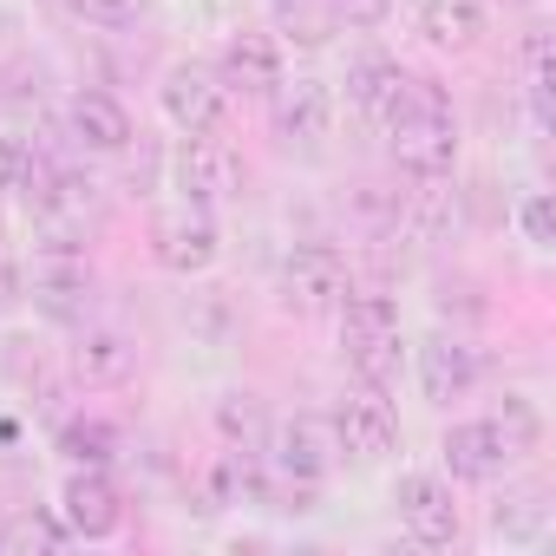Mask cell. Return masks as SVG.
I'll list each match as a JSON object with an SVG mask.
<instances>
[{
	"label": "cell",
	"mask_w": 556,
	"mask_h": 556,
	"mask_svg": "<svg viewBox=\"0 0 556 556\" xmlns=\"http://www.w3.org/2000/svg\"><path fill=\"white\" fill-rule=\"evenodd\" d=\"M387 138H393V157H400L413 177H445L452 157H458L452 99H445L432 79H413V86H406V105H400L393 125H387Z\"/></svg>",
	"instance_id": "obj_1"
},
{
	"label": "cell",
	"mask_w": 556,
	"mask_h": 556,
	"mask_svg": "<svg viewBox=\"0 0 556 556\" xmlns=\"http://www.w3.org/2000/svg\"><path fill=\"white\" fill-rule=\"evenodd\" d=\"M262 452H268V471H275V478H282V484H302V491L328 484L334 465H341L334 419H321V413H289V419H275L268 439H262Z\"/></svg>",
	"instance_id": "obj_2"
},
{
	"label": "cell",
	"mask_w": 556,
	"mask_h": 556,
	"mask_svg": "<svg viewBox=\"0 0 556 556\" xmlns=\"http://www.w3.org/2000/svg\"><path fill=\"white\" fill-rule=\"evenodd\" d=\"M282 308L289 315H334L341 295L354 289V275H348V255L334 242H302L289 262H282Z\"/></svg>",
	"instance_id": "obj_3"
},
{
	"label": "cell",
	"mask_w": 556,
	"mask_h": 556,
	"mask_svg": "<svg viewBox=\"0 0 556 556\" xmlns=\"http://www.w3.org/2000/svg\"><path fill=\"white\" fill-rule=\"evenodd\" d=\"M170 184H177V197H184L190 210H216V203L236 197L242 164H236V151L216 144L210 131H190V138L177 144V157H170Z\"/></svg>",
	"instance_id": "obj_4"
},
{
	"label": "cell",
	"mask_w": 556,
	"mask_h": 556,
	"mask_svg": "<svg viewBox=\"0 0 556 556\" xmlns=\"http://www.w3.org/2000/svg\"><path fill=\"white\" fill-rule=\"evenodd\" d=\"M393 504H400V530H406L419 549L458 543V504H452V484H445V478L406 471V478L393 484Z\"/></svg>",
	"instance_id": "obj_5"
},
{
	"label": "cell",
	"mask_w": 556,
	"mask_h": 556,
	"mask_svg": "<svg viewBox=\"0 0 556 556\" xmlns=\"http://www.w3.org/2000/svg\"><path fill=\"white\" fill-rule=\"evenodd\" d=\"M21 289L34 295L40 315H53V321H79L86 302H92V262H86V249H40L34 282H21Z\"/></svg>",
	"instance_id": "obj_6"
},
{
	"label": "cell",
	"mask_w": 556,
	"mask_h": 556,
	"mask_svg": "<svg viewBox=\"0 0 556 556\" xmlns=\"http://www.w3.org/2000/svg\"><path fill=\"white\" fill-rule=\"evenodd\" d=\"M151 255H157V268H170V275H210L216 255H223L210 210H190V203H184V210L157 216V223H151Z\"/></svg>",
	"instance_id": "obj_7"
},
{
	"label": "cell",
	"mask_w": 556,
	"mask_h": 556,
	"mask_svg": "<svg viewBox=\"0 0 556 556\" xmlns=\"http://www.w3.org/2000/svg\"><path fill=\"white\" fill-rule=\"evenodd\" d=\"M439 452H445V471H452L458 484H491V478H504V471L523 458V452L504 439L497 419H458Z\"/></svg>",
	"instance_id": "obj_8"
},
{
	"label": "cell",
	"mask_w": 556,
	"mask_h": 556,
	"mask_svg": "<svg viewBox=\"0 0 556 556\" xmlns=\"http://www.w3.org/2000/svg\"><path fill=\"white\" fill-rule=\"evenodd\" d=\"M268 118H275V131H282L289 144H321L328 138V125H334V92H328V79H315V73H282L275 79V92H268Z\"/></svg>",
	"instance_id": "obj_9"
},
{
	"label": "cell",
	"mask_w": 556,
	"mask_h": 556,
	"mask_svg": "<svg viewBox=\"0 0 556 556\" xmlns=\"http://www.w3.org/2000/svg\"><path fill=\"white\" fill-rule=\"evenodd\" d=\"M157 99H164V118H170L184 138H190V131H216V125H223V105H229L216 66H197V60L170 66L164 86H157Z\"/></svg>",
	"instance_id": "obj_10"
},
{
	"label": "cell",
	"mask_w": 556,
	"mask_h": 556,
	"mask_svg": "<svg viewBox=\"0 0 556 556\" xmlns=\"http://www.w3.org/2000/svg\"><path fill=\"white\" fill-rule=\"evenodd\" d=\"M334 439H341V452H354V458H387V452L400 445V413H393V400H387L380 387H354V393L334 406Z\"/></svg>",
	"instance_id": "obj_11"
},
{
	"label": "cell",
	"mask_w": 556,
	"mask_h": 556,
	"mask_svg": "<svg viewBox=\"0 0 556 556\" xmlns=\"http://www.w3.org/2000/svg\"><path fill=\"white\" fill-rule=\"evenodd\" d=\"M60 517L86 543H99V536H112L125 523V504H118V484L105 478V465H73V478L60 491Z\"/></svg>",
	"instance_id": "obj_12"
},
{
	"label": "cell",
	"mask_w": 556,
	"mask_h": 556,
	"mask_svg": "<svg viewBox=\"0 0 556 556\" xmlns=\"http://www.w3.org/2000/svg\"><path fill=\"white\" fill-rule=\"evenodd\" d=\"M471 387H478V348H471V341H458V334L419 341V393H426L432 406H452V400H465Z\"/></svg>",
	"instance_id": "obj_13"
},
{
	"label": "cell",
	"mask_w": 556,
	"mask_h": 556,
	"mask_svg": "<svg viewBox=\"0 0 556 556\" xmlns=\"http://www.w3.org/2000/svg\"><path fill=\"white\" fill-rule=\"evenodd\" d=\"M406 86H413V79H406V66H400V60L367 53V60H354V66H348V105H354L367 125H380V131H387V125H393V112L406 105Z\"/></svg>",
	"instance_id": "obj_14"
},
{
	"label": "cell",
	"mask_w": 556,
	"mask_h": 556,
	"mask_svg": "<svg viewBox=\"0 0 556 556\" xmlns=\"http://www.w3.org/2000/svg\"><path fill=\"white\" fill-rule=\"evenodd\" d=\"M216 79H223V92L268 99L275 79H282V47H275V34H236L223 47V60H216Z\"/></svg>",
	"instance_id": "obj_15"
},
{
	"label": "cell",
	"mask_w": 556,
	"mask_h": 556,
	"mask_svg": "<svg viewBox=\"0 0 556 556\" xmlns=\"http://www.w3.org/2000/svg\"><path fill=\"white\" fill-rule=\"evenodd\" d=\"M66 125H73V138H79L86 151H99V157H118V151L131 144V112H125L112 92H73Z\"/></svg>",
	"instance_id": "obj_16"
},
{
	"label": "cell",
	"mask_w": 556,
	"mask_h": 556,
	"mask_svg": "<svg viewBox=\"0 0 556 556\" xmlns=\"http://www.w3.org/2000/svg\"><path fill=\"white\" fill-rule=\"evenodd\" d=\"M131 367H138V348L118 328H86L73 341V374L86 387H118V380H131Z\"/></svg>",
	"instance_id": "obj_17"
},
{
	"label": "cell",
	"mask_w": 556,
	"mask_h": 556,
	"mask_svg": "<svg viewBox=\"0 0 556 556\" xmlns=\"http://www.w3.org/2000/svg\"><path fill=\"white\" fill-rule=\"evenodd\" d=\"M419 34L445 53H465L484 40V0H426L419 8Z\"/></svg>",
	"instance_id": "obj_18"
},
{
	"label": "cell",
	"mask_w": 556,
	"mask_h": 556,
	"mask_svg": "<svg viewBox=\"0 0 556 556\" xmlns=\"http://www.w3.org/2000/svg\"><path fill=\"white\" fill-rule=\"evenodd\" d=\"M549 491L543 484H523V491H510V497H497L491 504V530L504 536V543H543L549 536Z\"/></svg>",
	"instance_id": "obj_19"
},
{
	"label": "cell",
	"mask_w": 556,
	"mask_h": 556,
	"mask_svg": "<svg viewBox=\"0 0 556 556\" xmlns=\"http://www.w3.org/2000/svg\"><path fill=\"white\" fill-rule=\"evenodd\" d=\"M341 354H348V367H354L361 387L387 393L400 380V328H387V334H341Z\"/></svg>",
	"instance_id": "obj_20"
},
{
	"label": "cell",
	"mask_w": 556,
	"mask_h": 556,
	"mask_svg": "<svg viewBox=\"0 0 556 556\" xmlns=\"http://www.w3.org/2000/svg\"><path fill=\"white\" fill-rule=\"evenodd\" d=\"M60 452H66L73 465H112V458H118V426L99 419V413H79V419L60 426Z\"/></svg>",
	"instance_id": "obj_21"
},
{
	"label": "cell",
	"mask_w": 556,
	"mask_h": 556,
	"mask_svg": "<svg viewBox=\"0 0 556 556\" xmlns=\"http://www.w3.org/2000/svg\"><path fill=\"white\" fill-rule=\"evenodd\" d=\"M216 432H223L236 452H262V439H268L262 400H255V393H223V400H216Z\"/></svg>",
	"instance_id": "obj_22"
},
{
	"label": "cell",
	"mask_w": 556,
	"mask_h": 556,
	"mask_svg": "<svg viewBox=\"0 0 556 556\" xmlns=\"http://www.w3.org/2000/svg\"><path fill=\"white\" fill-rule=\"evenodd\" d=\"M334 315H341V334H387V328H400V302L387 289H348Z\"/></svg>",
	"instance_id": "obj_23"
},
{
	"label": "cell",
	"mask_w": 556,
	"mask_h": 556,
	"mask_svg": "<svg viewBox=\"0 0 556 556\" xmlns=\"http://www.w3.org/2000/svg\"><path fill=\"white\" fill-rule=\"evenodd\" d=\"M66 517H47V510H34V517H21V523H0V556H53V549H66Z\"/></svg>",
	"instance_id": "obj_24"
},
{
	"label": "cell",
	"mask_w": 556,
	"mask_h": 556,
	"mask_svg": "<svg viewBox=\"0 0 556 556\" xmlns=\"http://www.w3.org/2000/svg\"><path fill=\"white\" fill-rule=\"evenodd\" d=\"M40 157H34V144L27 138H14V131H0V197H27L34 184H40Z\"/></svg>",
	"instance_id": "obj_25"
},
{
	"label": "cell",
	"mask_w": 556,
	"mask_h": 556,
	"mask_svg": "<svg viewBox=\"0 0 556 556\" xmlns=\"http://www.w3.org/2000/svg\"><path fill=\"white\" fill-rule=\"evenodd\" d=\"M491 419H497V426H504V439H510V445H517V452H523V458H530V452H536V445H543V419H536V406H530V400H523V393H504V406H497V413H491Z\"/></svg>",
	"instance_id": "obj_26"
},
{
	"label": "cell",
	"mask_w": 556,
	"mask_h": 556,
	"mask_svg": "<svg viewBox=\"0 0 556 556\" xmlns=\"http://www.w3.org/2000/svg\"><path fill=\"white\" fill-rule=\"evenodd\" d=\"M275 14H282V27H295L302 47H321V40L334 34V14L315 8V0H275Z\"/></svg>",
	"instance_id": "obj_27"
},
{
	"label": "cell",
	"mask_w": 556,
	"mask_h": 556,
	"mask_svg": "<svg viewBox=\"0 0 556 556\" xmlns=\"http://www.w3.org/2000/svg\"><path fill=\"white\" fill-rule=\"evenodd\" d=\"M517 229H523L530 249H556V203H549L543 190H530V197L517 203Z\"/></svg>",
	"instance_id": "obj_28"
},
{
	"label": "cell",
	"mask_w": 556,
	"mask_h": 556,
	"mask_svg": "<svg viewBox=\"0 0 556 556\" xmlns=\"http://www.w3.org/2000/svg\"><path fill=\"white\" fill-rule=\"evenodd\" d=\"M66 8H73L79 21H92V27H131L151 0H66Z\"/></svg>",
	"instance_id": "obj_29"
},
{
	"label": "cell",
	"mask_w": 556,
	"mask_h": 556,
	"mask_svg": "<svg viewBox=\"0 0 556 556\" xmlns=\"http://www.w3.org/2000/svg\"><path fill=\"white\" fill-rule=\"evenodd\" d=\"M321 8L334 14V27H380L393 14V0H321Z\"/></svg>",
	"instance_id": "obj_30"
},
{
	"label": "cell",
	"mask_w": 556,
	"mask_h": 556,
	"mask_svg": "<svg viewBox=\"0 0 556 556\" xmlns=\"http://www.w3.org/2000/svg\"><path fill=\"white\" fill-rule=\"evenodd\" d=\"M21 295H27V289H21V268H14V262H0V315H14Z\"/></svg>",
	"instance_id": "obj_31"
},
{
	"label": "cell",
	"mask_w": 556,
	"mask_h": 556,
	"mask_svg": "<svg viewBox=\"0 0 556 556\" xmlns=\"http://www.w3.org/2000/svg\"><path fill=\"white\" fill-rule=\"evenodd\" d=\"M510 8H530V0H510Z\"/></svg>",
	"instance_id": "obj_32"
}]
</instances>
